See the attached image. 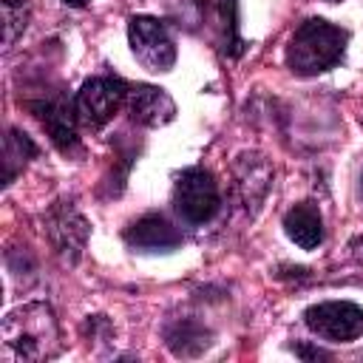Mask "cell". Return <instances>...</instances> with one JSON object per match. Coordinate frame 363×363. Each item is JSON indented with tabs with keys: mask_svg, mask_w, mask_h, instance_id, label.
Listing matches in <instances>:
<instances>
[{
	"mask_svg": "<svg viewBox=\"0 0 363 363\" xmlns=\"http://www.w3.org/2000/svg\"><path fill=\"white\" fill-rule=\"evenodd\" d=\"M128 111H130V119L145 125V128H159L164 122H170L176 116V105L173 99L162 91V88H153V85H136L130 88L128 94Z\"/></svg>",
	"mask_w": 363,
	"mask_h": 363,
	"instance_id": "obj_7",
	"label": "cell"
},
{
	"mask_svg": "<svg viewBox=\"0 0 363 363\" xmlns=\"http://www.w3.org/2000/svg\"><path fill=\"white\" fill-rule=\"evenodd\" d=\"M349 43V31L340 26H332L320 17L303 20L289 45H286V65L301 74V77H312L320 71H329L332 65L340 62L343 51Z\"/></svg>",
	"mask_w": 363,
	"mask_h": 363,
	"instance_id": "obj_1",
	"label": "cell"
},
{
	"mask_svg": "<svg viewBox=\"0 0 363 363\" xmlns=\"http://www.w3.org/2000/svg\"><path fill=\"white\" fill-rule=\"evenodd\" d=\"M28 11H26V0H3V40L6 45L14 43V37L26 28Z\"/></svg>",
	"mask_w": 363,
	"mask_h": 363,
	"instance_id": "obj_12",
	"label": "cell"
},
{
	"mask_svg": "<svg viewBox=\"0 0 363 363\" xmlns=\"http://www.w3.org/2000/svg\"><path fill=\"white\" fill-rule=\"evenodd\" d=\"M173 207L182 221L187 224H204L218 210V184L210 170L190 167L179 176L173 187Z\"/></svg>",
	"mask_w": 363,
	"mask_h": 363,
	"instance_id": "obj_4",
	"label": "cell"
},
{
	"mask_svg": "<svg viewBox=\"0 0 363 363\" xmlns=\"http://www.w3.org/2000/svg\"><path fill=\"white\" fill-rule=\"evenodd\" d=\"M62 3H68V6H85L88 0H62Z\"/></svg>",
	"mask_w": 363,
	"mask_h": 363,
	"instance_id": "obj_13",
	"label": "cell"
},
{
	"mask_svg": "<svg viewBox=\"0 0 363 363\" xmlns=\"http://www.w3.org/2000/svg\"><path fill=\"white\" fill-rule=\"evenodd\" d=\"M60 329L48 303H26L6 315L3 343L23 360H45L57 352Z\"/></svg>",
	"mask_w": 363,
	"mask_h": 363,
	"instance_id": "obj_2",
	"label": "cell"
},
{
	"mask_svg": "<svg viewBox=\"0 0 363 363\" xmlns=\"http://www.w3.org/2000/svg\"><path fill=\"white\" fill-rule=\"evenodd\" d=\"M128 40L133 57L147 71H170L176 62V43L167 31V26L156 17H130L128 23Z\"/></svg>",
	"mask_w": 363,
	"mask_h": 363,
	"instance_id": "obj_5",
	"label": "cell"
},
{
	"mask_svg": "<svg viewBox=\"0 0 363 363\" xmlns=\"http://www.w3.org/2000/svg\"><path fill=\"white\" fill-rule=\"evenodd\" d=\"M125 241H128L130 247H136V250H150V252H156V250H173V247H179V244H182V233H179L164 216L147 213V216H142L136 224L128 227Z\"/></svg>",
	"mask_w": 363,
	"mask_h": 363,
	"instance_id": "obj_8",
	"label": "cell"
},
{
	"mask_svg": "<svg viewBox=\"0 0 363 363\" xmlns=\"http://www.w3.org/2000/svg\"><path fill=\"white\" fill-rule=\"evenodd\" d=\"M37 111H43L40 119H43V125L48 128L51 139H54L62 150H68V147L74 145V119H77V116H71L74 111L65 108V102H45V105H37Z\"/></svg>",
	"mask_w": 363,
	"mask_h": 363,
	"instance_id": "obj_10",
	"label": "cell"
},
{
	"mask_svg": "<svg viewBox=\"0 0 363 363\" xmlns=\"http://www.w3.org/2000/svg\"><path fill=\"white\" fill-rule=\"evenodd\" d=\"M128 85L116 77H94L88 79L74 99V116L85 128H102L116 116V111L128 102Z\"/></svg>",
	"mask_w": 363,
	"mask_h": 363,
	"instance_id": "obj_3",
	"label": "cell"
},
{
	"mask_svg": "<svg viewBox=\"0 0 363 363\" xmlns=\"http://www.w3.org/2000/svg\"><path fill=\"white\" fill-rule=\"evenodd\" d=\"M284 230H286V235L301 250H315L323 241V218H320V210L312 201L295 204L284 216Z\"/></svg>",
	"mask_w": 363,
	"mask_h": 363,
	"instance_id": "obj_9",
	"label": "cell"
},
{
	"mask_svg": "<svg viewBox=\"0 0 363 363\" xmlns=\"http://www.w3.org/2000/svg\"><path fill=\"white\" fill-rule=\"evenodd\" d=\"M306 326L335 343H352L363 335V309L352 301H323L303 312Z\"/></svg>",
	"mask_w": 363,
	"mask_h": 363,
	"instance_id": "obj_6",
	"label": "cell"
},
{
	"mask_svg": "<svg viewBox=\"0 0 363 363\" xmlns=\"http://www.w3.org/2000/svg\"><path fill=\"white\" fill-rule=\"evenodd\" d=\"M3 156H6V184H9L14 179V173H17V167L26 164L28 156H34V145L28 142L26 133L9 130V136H6V153Z\"/></svg>",
	"mask_w": 363,
	"mask_h": 363,
	"instance_id": "obj_11",
	"label": "cell"
}]
</instances>
